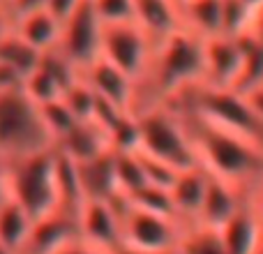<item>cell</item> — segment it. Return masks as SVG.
<instances>
[{"instance_id": "cell-25", "label": "cell", "mask_w": 263, "mask_h": 254, "mask_svg": "<svg viewBox=\"0 0 263 254\" xmlns=\"http://www.w3.org/2000/svg\"><path fill=\"white\" fill-rule=\"evenodd\" d=\"M245 97L250 100V104L254 106V111L259 114V118L263 120V86H256L252 88L250 93H245Z\"/></svg>"}, {"instance_id": "cell-23", "label": "cell", "mask_w": 263, "mask_h": 254, "mask_svg": "<svg viewBox=\"0 0 263 254\" xmlns=\"http://www.w3.org/2000/svg\"><path fill=\"white\" fill-rule=\"evenodd\" d=\"M81 3L83 0H46L44 7L49 9L60 23H65L79 7H81Z\"/></svg>"}, {"instance_id": "cell-16", "label": "cell", "mask_w": 263, "mask_h": 254, "mask_svg": "<svg viewBox=\"0 0 263 254\" xmlns=\"http://www.w3.org/2000/svg\"><path fill=\"white\" fill-rule=\"evenodd\" d=\"M247 194H252V192H245L240 187L231 185V183L222 180V178L210 176L208 192H205V199H203V206H201L199 222L196 224H203V227H210V229H222L240 210Z\"/></svg>"}, {"instance_id": "cell-21", "label": "cell", "mask_w": 263, "mask_h": 254, "mask_svg": "<svg viewBox=\"0 0 263 254\" xmlns=\"http://www.w3.org/2000/svg\"><path fill=\"white\" fill-rule=\"evenodd\" d=\"M102 26H120L134 21V0H90Z\"/></svg>"}, {"instance_id": "cell-22", "label": "cell", "mask_w": 263, "mask_h": 254, "mask_svg": "<svg viewBox=\"0 0 263 254\" xmlns=\"http://www.w3.org/2000/svg\"><path fill=\"white\" fill-rule=\"evenodd\" d=\"M53 254H114V252L92 245V243H88L86 238H81V236H74V238H69L65 245H60Z\"/></svg>"}, {"instance_id": "cell-7", "label": "cell", "mask_w": 263, "mask_h": 254, "mask_svg": "<svg viewBox=\"0 0 263 254\" xmlns=\"http://www.w3.org/2000/svg\"><path fill=\"white\" fill-rule=\"evenodd\" d=\"M155 42L136 21L120 26H104L102 35V58L134 79L136 86L145 79L153 63Z\"/></svg>"}, {"instance_id": "cell-13", "label": "cell", "mask_w": 263, "mask_h": 254, "mask_svg": "<svg viewBox=\"0 0 263 254\" xmlns=\"http://www.w3.org/2000/svg\"><path fill=\"white\" fill-rule=\"evenodd\" d=\"M55 150H58L63 157H67L69 162L86 164V162H92V159L102 157V155L111 153L114 143H111L109 132L97 123V120H79V123L72 127V132L65 134L63 139L55 143Z\"/></svg>"}, {"instance_id": "cell-4", "label": "cell", "mask_w": 263, "mask_h": 254, "mask_svg": "<svg viewBox=\"0 0 263 254\" xmlns=\"http://www.w3.org/2000/svg\"><path fill=\"white\" fill-rule=\"evenodd\" d=\"M51 148L53 139L42 120L40 106L23 88L0 93V155L7 162H16Z\"/></svg>"}, {"instance_id": "cell-27", "label": "cell", "mask_w": 263, "mask_h": 254, "mask_svg": "<svg viewBox=\"0 0 263 254\" xmlns=\"http://www.w3.org/2000/svg\"><path fill=\"white\" fill-rule=\"evenodd\" d=\"M0 254H18V252H14L12 247H7V245H3V243H0Z\"/></svg>"}, {"instance_id": "cell-12", "label": "cell", "mask_w": 263, "mask_h": 254, "mask_svg": "<svg viewBox=\"0 0 263 254\" xmlns=\"http://www.w3.org/2000/svg\"><path fill=\"white\" fill-rule=\"evenodd\" d=\"M227 254H261L263 213L254 201V192L245 196L240 210L219 229Z\"/></svg>"}, {"instance_id": "cell-8", "label": "cell", "mask_w": 263, "mask_h": 254, "mask_svg": "<svg viewBox=\"0 0 263 254\" xmlns=\"http://www.w3.org/2000/svg\"><path fill=\"white\" fill-rule=\"evenodd\" d=\"M102 35H104V26L92 9V3L83 0L81 7L63 23L55 51L79 74H83L97 58H102Z\"/></svg>"}, {"instance_id": "cell-3", "label": "cell", "mask_w": 263, "mask_h": 254, "mask_svg": "<svg viewBox=\"0 0 263 254\" xmlns=\"http://www.w3.org/2000/svg\"><path fill=\"white\" fill-rule=\"evenodd\" d=\"M7 194H12L32 220L60 208V157L55 148L9 162Z\"/></svg>"}, {"instance_id": "cell-19", "label": "cell", "mask_w": 263, "mask_h": 254, "mask_svg": "<svg viewBox=\"0 0 263 254\" xmlns=\"http://www.w3.org/2000/svg\"><path fill=\"white\" fill-rule=\"evenodd\" d=\"M182 28L201 40L224 35V0H185L180 5Z\"/></svg>"}, {"instance_id": "cell-28", "label": "cell", "mask_w": 263, "mask_h": 254, "mask_svg": "<svg viewBox=\"0 0 263 254\" xmlns=\"http://www.w3.org/2000/svg\"><path fill=\"white\" fill-rule=\"evenodd\" d=\"M176 3H178V5H182V3H185V0H176Z\"/></svg>"}, {"instance_id": "cell-6", "label": "cell", "mask_w": 263, "mask_h": 254, "mask_svg": "<svg viewBox=\"0 0 263 254\" xmlns=\"http://www.w3.org/2000/svg\"><path fill=\"white\" fill-rule=\"evenodd\" d=\"M182 227L176 217L148 213L123 201V247L136 252L173 254L178 252Z\"/></svg>"}, {"instance_id": "cell-18", "label": "cell", "mask_w": 263, "mask_h": 254, "mask_svg": "<svg viewBox=\"0 0 263 254\" xmlns=\"http://www.w3.org/2000/svg\"><path fill=\"white\" fill-rule=\"evenodd\" d=\"M32 227H35L32 215L12 194H5L0 199V243L12 247L14 252L23 254Z\"/></svg>"}, {"instance_id": "cell-17", "label": "cell", "mask_w": 263, "mask_h": 254, "mask_svg": "<svg viewBox=\"0 0 263 254\" xmlns=\"http://www.w3.org/2000/svg\"><path fill=\"white\" fill-rule=\"evenodd\" d=\"M134 21L157 46L162 40L182 28L180 5L176 0H134Z\"/></svg>"}, {"instance_id": "cell-14", "label": "cell", "mask_w": 263, "mask_h": 254, "mask_svg": "<svg viewBox=\"0 0 263 254\" xmlns=\"http://www.w3.org/2000/svg\"><path fill=\"white\" fill-rule=\"evenodd\" d=\"M210 173L205 171L201 164L190 167L185 171L178 173L176 183L171 185V201L176 208V217L182 227L199 222V213L203 206L205 192H208Z\"/></svg>"}, {"instance_id": "cell-1", "label": "cell", "mask_w": 263, "mask_h": 254, "mask_svg": "<svg viewBox=\"0 0 263 254\" xmlns=\"http://www.w3.org/2000/svg\"><path fill=\"white\" fill-rule=\"evenodd\" d=\"M180 114L194 146L196 162L215 178L231 183L245 192H254L263 178V148L252 141L199 118L192 111L171 104Z\"/></svg>"}, {"instance_id": "cell-2", "label": "cell", "mask_w": 263, "mask_h": 254, "mask_svg": "<svg viewBox=\"0 0 263 254\" xmlns=\"http://www.w3.org/2000/svg\"><path fill=\"white\" fill-rule=\"evenodd\" d=\"M166 104H176L185 111H192L199 118L217 127H224V130L263 148V120L254 111V106L250 104L245 93L233 90V88L199 83Z\"/></svg>"}, {"instance_id": "cell-9", "label": "cell", "mask_w": 263, "mask_h": 254, "mask_svg": "<svg viewBox=\"0 0 263 254\" xmlns=\"http://www.w3.org/2000/svg\"><path fill=\"white\" fill-rule=\"evenodd\" d=\"M79 236L97 247H123V199H86L77 215Z\"/></svg>"}, {"instance_id": "cell-24", "label": "cell", "mask_w": 263, "mask_h": 254, "mask_svg": "<svg viewBox=\"0 0 263 254\" xmlns=\"http://www.w3.org/2000/svg\"><path fill=\"white\" fill-rule=\"evenodd\" d=\"M242 35L252 37L254 42H259V44H263V5H259L256 9H252V16H250V23H247L245 32ZM240 37V35H238Z\"/></svg>"}, {"instance_id": "cell-26", "label": "cell", "mask_w": 263, "mask_h": 254, "mask_svg": "<svg viewBox=\"0 0 263 254\" xmlns=\"http://www.w3.org/2000/svg\"><path fill=\"white\" fill-rule=\"evenodd\" d=\"M7 167H9V162L0 155V199L7 194Z\"/></svg>"}, {"instance_id": "cell-15", "label": "cell", "mask_w": 263, "mask_h": 254, "mask_svg": "<svg viewBox=\"0 0 263 254\" xmlns=\"http://www.w3.org/2000/svg\"><path fill=\"white\" fill-rule=\"evenodd\" d=\"M9 28H12L14 35L21 37L37 53L53 51L60 42V32H63V23L46 7L28 9L23 14H16V16L9 19Z\"/></svg>"}, {"instance_id": "cell-10", "label": "cell", "mask_w": 263, "mask_h": 254, "mask_svg": "<svg viewBox=\"0 0 263 254\" xmlns=\"http://www.w3.org/2000/svg\"><path fill=\"white\" fill-rule=\"evenodd\" d=\"M245 67V46L240 37L217 35L203 40V83L217 88H238Z\"/></svg>"}, {"instance_id": "cell-20", "label": "cell", "mask_w": 263, "mask_h": 254, "mask_svg": "<svg viewBox=\"0 0 263 254\" xmlns=\"http://www.w3.org/2000/svg\"><path fill=\"white\" fill-rule=\"evenodd\" d=\"M178 254H227V250H224L219 229L187 224L178 245Z\"/></svg>"}, {"instance_id": "cell-11", "label": "cell", "mask_w": 263, "mask_h": 254, "mask_svg": "<svg viewBox=\"0 0 263 254\" xmlns=\"http://www.w3.org/2000/svg\"><path fill=\"white\" fill-rule=\"evenodd\" d=\"M83 79L90 83L92 93L97 100L111 104L114 109L125 111V114H134L136 109V95H139V86L134 79H129L125 72L106 63L104 58H97L90 67L83 72Z\"/></svg>"}, {"instance_id": "cell-5", "label": "cell", "mask_w": 263, "mask_h": 254, "mask_svg": "<svg viewBox=\"0 0 263 254\" xmlns=\"http://www.w3.org/2000/svg\"><path fill=\"white\" fill-rule=\"evenodd\" d=\"M139 143L136 150L171 164L178 171L196 167V155L180 114L171 104H157L136 114Z\"/></svg>"}]
</instances>
